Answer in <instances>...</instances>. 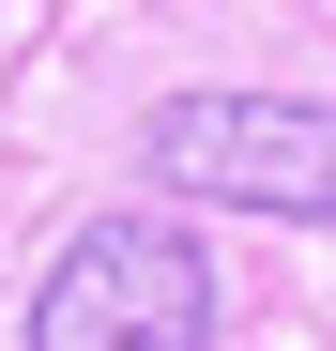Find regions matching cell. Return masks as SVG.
<instances>
[{"instance_id": "1", "label": "cell", "mask_w": 336, "mask_h": 351, "mask_svg": "<svg viewBox=\"0 0 336 351\" xmlns=\"http://www.w3.org/2000/svg\"><path fill=\"white\" fill-rule=\"evenodd\" d=\"M138 153L168 168V199H230V214L336 229V107L321 92H168Z\"/></svg>"}, {"instance_id": "2", "label": "cell", "mask_w": 336, "mask_h": 351, "mask_svg": "<svg viewBox=\"0 0 336 351\" xmlns=\"http://www.w3.org/2000/svg\"><path fill=\"white\" fill-rule=\"evenodd\" d=\"M214 336V260L168 214H92L31 290V351H199Z\"/></svg>"}]
</instances>
